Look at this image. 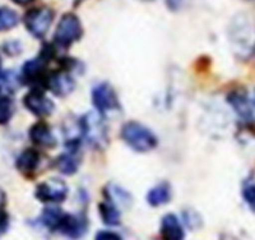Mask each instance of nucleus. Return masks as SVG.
Listing matches in <instances>:
<instances>
[{"mask_svg":"<svg viewBox=\"0 0 255 240\" xmlns=\"http://www.w3.org/2000/svg\"><path fill=\"white\" fill-rule=\"evenodd\" d=\"M68 188L61 180L41 183L36 188V198L45 203H60L67 198Z\"/></svg>","mask_w":255,"mask_h":240,"instance_id":"nucleus-6","label":"nucleus"},{"mask_svg":"<svg viewBox=\"0 0 255 240\" xmlns=\"http://www.w3.org/2000/svg\"><path fill=\"white\" fill-rule=\"evenodd\" d=\"M8 228H9V217L8 215L1 210V211H0V237L5 234Z\"/></svg>","mask_w":255,"mask_h":240,"instance_id":"nucleus-23","label":"nucleus"},{"mask_svg":"<svg viewBox=\"0 0 255 240\" xmlns=\"http://www.w3.org/2000/svg\"><path fill=\"white\" fill-rule=\"evenodd\" d=\"M243 197L245 202L249 205L250 209L255 212V184L250 183V184H247L244 187Z\"/></svg>","mask_w":255,"mask_h":240,"instance_id":"nucleus-21","label":"nucleus"},{"mask_svg":"<svg viewBox=\"0 0 255 240\" xmlns=\"http://www.w3.org/2000/svg\"><path fill=\"white\" fill-rule=\"evenodd\" d=\"M51 55V47L45 46L37 58L24 63L23 69H22V78L24 79V82H27V83H35V82H38L44 78L45 67L49 63Z\"/></svg>","mask_w":255,"mask_h":240,"instance_id":"nucleus-5","label":"nucleus"},{"mask_svg":"<svg viewBox=\"0 0 255 240\" xmlns=\"http://www.w3.org/2000/svg\"><path fill=\"white\" fill-rule=\"evenodd\" d=\"M81 129L91 145L100 147L106 143V139H108L106 128H105L104 120L97 113H90L84 116L81 122Z\"/></svg>","mask_w":255,"mask_h":240,"instance_id":"nucleus-4","label":"nucleus"},{"mask_svg":"<svg viewBox=\"0 0 255 240\" xmlns=\"http://www.w3.org/2000/svg\"><path fill=\"white\" fill-rule=\"evenodd\" d=\"M221 240H238V239L234 237H231V235H223V237L221 238Z\"/></svg>","mask_w":255,"mask_h":240,"instance_id":"nucleus-27","label":"nucleus"},{"mask_svg":"<svg viewBox=\"0 0 255 240\" xmlns=\"http://www.w3.org/2000/svg\"><path fill=\"white\" fill-rule=\"evenodd\" d=\"M13 3L18 4V5H27V4L35 1V0H12Z\"/></svg>","mask_w":255,"mask_h":240,"instance_id":"nucleus-26","label":"nucleus"},{"mask_svg":"<svg viewBox=\"0 0 255 240\" xmlns=\"http://www.w3.org/2000/svg\"><path fill=\"white\" fill-rule=\"evenodd\" d=\"M95 240H123L119 234L113 232H100L96 234Z\"/></svg>","mask_w":255,"mask_h":240,"instance_id":"nucleus-22","label":"nucleus"},{"mask_svg":"<svg viewBox=\"0 0 255 240\" xmlns=\"http://www.w3.org/2000/svg\"><path fill=\"white\" fill-rule=\"evenodd\" d=\"M0 91H1V90H0Z\"/></svg>","mask_w":255,"mask_h":240,"instance_id":"nucleus-30","label":"nucleus"},{"mask_svg":"<svg viewBox=\"0 0 255 240\" xmlns=\"http://www.w3.org/2000/svg\"><path fill=\"white\" fill-rule=\"evenodd\" d=\"M56 168L65 175H72L78 169V162L72 155H63L56 160Z\"/></svg>","mask_w":255,"mask_h":240,"instance_id":"nucleus-18","label":"nucleus"},{"mask_svg":"<svg viewBox=\"0 0 255 240\" xmlns=\"http://www.w3.org/2000/svg\"><path fill=\"white\" fill-rule=\"evenodd\" d=\"M82 33H83V29H82L78 17L72 13H68V14H64L59 20L55 35H54V41L56 46L68 47L73 42L79 40Z\"/></svg>","mask_w":255,"mask_h":240,"instance_id":"nucleus-2","label":"nucleus"},{"mask_svg":"<svg viewBox=\"0 0 255 240\" xmlns=\"http://www.w3.org/2000/svg\"><path fill=\"white\" fill-rule=\"evenodd\" d=\"M170 198H171V189L167 183H161V184L156 185L147 194L148 203L153 207L165 205L170 201Z\"/></svg>","mask_w":255,"mask_h":240,"instance_id":"nucleus-14","label":"nucleus"},{"mask_svg":"<svg viewBox=\"0 0 255 240\" xmlns=\"http://www.w3.org/2000/svg\"><path fill=\"white\" fill-rule=\"evenodd\" d=\"M54 19V13L47 6H41V8H32L24 14L23 22L27 31L31 33L33 37L42 38L46 32L49 31L50 26Z\"/></svg>","mask_w":255,"mask_h":240,"instance_id":"nucleus-3","label":"nucleus"},{"mask_svg":"<svg viewBox=\"0 0 255 240\" xmlns=\"http://www.w3.org/2000/svg\"><path fill=\"white\" fill-rule=\"evenodd\" d=\"M181 4H183V0H166V5L171 10H177L181 6Z\"/></svg>","mask_w":255,"mask_h":240,"instance_id":"nucleus-24","label":"nucleus"},{"mask_svg":"<svg viewBox=\"0 0 255 240\" xmlns=\"http://www.w3.org/2000/svg\"><path fill=\"white\" fill-rule=\"evenodd\" d=\"M101 219L106 225L116 226L120 224V212L116 209L113 201H106V202L100 203L99 206Z\"/></svg>","mask_w":255,"mask_h":240,"instance_id":"nucleus-15","label":"nucleus"},{"mask_svg":"<svg viewBox=\"0 0 255 240\" xmlns=\"http://www.w3.org/2000/svg\"><path fill=\"white\" fill-rule=\"evenodd\" d=\"M45 84L54 95L58 96L68 95L74 87V82L70 78V75L65 72L51 73L50 75H47Z\"/></svg>","mask_w":255,"mask_h":240,"instance_id":"nucleus-10","label":"nucleus"},{"mask_svg":"<svg viewBox=\"0 0 255 240\" xmlns=\"http://www.w3.org/2000/svg\"><path fill=\"white\" fill-rule=\"evenodd\" d=\"M14 114V102L6 96L0 97V124H6Z\"/></svg>","mask_w":255,"mask_h":240,"instance_id":"nucleus-19","label":"nucleus"},{"mask_svg":"<svg viewBox=\"0 0 255 240\" xmlns=\"http://www.w3.org/2000/svg\"><path fill=\"white\" fill-rule=\"evenodd\" d=\"M231 102L234 105V107L236 109L239 114L241 116L247 119H252L253 118V111L252 107H250L249 102H248L247 97L243 95H235L231 97Z\"/></svg>","mask_w":255,"mask_h":240,"instance_id":"nucleus-20","label":"nucleus"},{"mask_svg":"<svg viewBox=\"0 0 255 240\" xmlns=\"http://www.w3.org/2000/svg\"><path fill=\"white\" fill-rule=\"evenodd\" d=\"M38 164H40V155H38V152L32 150V148H28V150H24L19 155L17 162H15V166H17V169L20 173L28 175V174H32L37 169Z\"/></svg>","mask_w":255,"mask_h":240,"instance_id":"nucleus-13","label":"nucleus"},{"mask_svg":"<svg viewBox=\"0 0 255 240\" xmlns=\"http://www.w3.org/2000/svg\"><path fill=\"white\" fill-rule=\"evenodd\" d=\"M254 104H255V99H254Z\"/></svg>","mask_w":255,"mask_h":240,"instance_id":"nucleus-28","label":"nucleus"},{"mask_svg":"<svg viewBox=\"0 0 255 240\" xmlns=\"http://www.w3.org/2000/svg\"><path fill=\"white\" fill-rule=\"evenodd\" d=\"M161 239L162 240H184V230L175 215H166L161 221Z\"/></svg>","mask_w":255,"mask_h":240,"instance_id":"nucleus-11","label":"nucleus"},{"mask_svg":"<svg viewBox=\"0 0 255 240\" xmlns=\"http://www.w3.org/2000/svg\"><path fill=\"white\" fill-rule=\"evenodd\" d=\"M93 105L99 111L115 110L119 106L118 96L109 83H100L92 91Z\"/></svg>","mask_w":255,"mask_h":240,"instance_id":"nucleus-7","label":"nucleus"},{"mask_svg":"<svg viewBox=\"0 0 255 240\" xmlns=\"http://www.w3.org/2000/svg\"><path fill=\"white\" fill-rule=\"evenodd\" d=\"M56 230L70 239H79L87 232V221L76 215H64Z\"/></svg>","mask_w":255,"mask_h":240,"instance_id":"nucleus-9","label":"nucleus"},{"mask_svg":"<svg viewBox=\"0 0 255 240\" xmlns=\"http://www.w3.org/2000/svg\"><path fill=\"white\" fill-rule=\"evenodd\" d=\"M4 205H5V194H4V192L0 189V211L3 210Z\"/></svg>","mask_w":255,"mask_h":240,"instance_id":"nucleus-25","label":"nucleus"},{"mask_svg":"<svg viewBox=\"0 0 255 240\" xmlns=\"http://www.w3.org/2000/svg\"><path fill=\"white\" fill-rule=\"evenodd\" d=\"M64 214L61 210L56 209V207H47L41 216V221L46 228L51 229V230H56L60 224L61 219H63Z\"/></svg>","mask_w":255,"mask_h":240,"instance_id":"nucleus-16","label":"nucleus"},{"mask_svg":"<svg viewBox=\"0 0 255 240\" xmlns=\"http://www.w3.org/2000/svg\"><path fill=\"white\" fill-rule=\"evenodd\" d=\"M148 1H151V0H148Z\"/></svg>","mask_w":255,"mask_h":240,"instance_id":"nucleus-29","label":"nucleus"},{"mask_svg":"<svg viewBox=\"0 0 255 240\" xmlns=\"http://www.w3.org/2000/svg\"><path fill=\"white\" fill-rule=\"evenodd\" d=\"M122 137L128 146L134 151L147 152L157 146V139L151 130L136 122H129L124 124L122 129Z\"/></svg>","mask_w":255,"mask_h":240,"instance_id":"nucleus-1","label":"nucleus"},{"mask_svg":"<svg viewBox=\"0 0 255 240\" xmlns=\"http://www.w3.org/2000/svg\"><path fill=\"white\" fill-rule=\"evenodd\" d=\"M29 138L32 139L33 143L38 146H42V147H52L55 146L56 141L52 136L50 127L46 123H37L29 130Z\"/></svg>","mask_w":255,"mask_h":240,"instance_id":"nucleus-12","label":"nucleus"},{"mask_svg":"<svg viewBox=\"0 0 255 240\" xmlns=\"http://www.w3.org/2000/svg\"><path fill=\"white\" fill-rule=\"evenodd\" d=\"M24 106L37 116L50 115L54 110V104L50 99H47L45 93L41 90H31L23 97Z\"/></svg>","mask_w":255,"mask_h":240,"instance_id":"nucleus-8","label":"nucleus"},{"mask_svg":"<svg viewBox=\"0 0 255 240\" xmlns=\"http://www.w3.org/2000/svg\"><path fill=\"white\" fill-rule=\"evenodd\" d=\"M18 14L8 6H0V31H8L17 26Z\"/></svg>","mask_w":255,"mask_h":240,"instance_id":"nucleus-17","label":"nucleus"}]
</instances>
